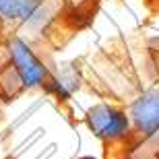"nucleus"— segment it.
I'll return each mask as SVG.
<instances>
[{
  "label": "nucleus",
  "instance_id": "nucleus-1",
  "mask_svg": "<svg viewBox=\"0 0 159 159\" xmlns=\"http://www.w3.org/2000/svg\"><path fill=\"white\" fill-rule=\"evenodd\" d=\"M8 58H11L12 70L17 72V79L21 83V89L37 87L46 81V66L41 64L37 56L31 52V48L19 37H12L8 41Z\"/></svg>",
  "mask_w": 159,
  "mask_h": 159
},
{
  "label": "nucleus",
  "instance_id": "nucleus-2",
  "mask_svg": "<svg viewBox=\"0 0 159 159\" xmlns=\"http://www.w3.org/2000/svg\"><path fill=\"white\" fill-rule=\"evenodd\" d=\"M87 122L95 134L101 139H107V141H116V139L126 136L130 126L128 116L107 103H99V106L91 107L87 112Z\"/></svg>",
  "mask_w": 159,
  "mask_h": 159
},
{
  "label": "nucleus",
  "instance_id": "nucleus-3",
  "mask_svg": "<svg viewBox=\"0 0 159 159\" xmlns=\"http://www.w3.org/2000/svg\"><path fill=\"white\" fill-rule=\"evenodd\" d=\"M130 118L136 130L145 136H153L159 132V89H151L134 99L130 107Z\"/></svg>",
  "mask_w": 159,
  "mask_h": 159
},
{
  "label": "nucleus",
  "instance_id": "nucleus-4",
  "mask_svg": "<svg viewBox=\"0 0 159 159\" xmlns=\"http://www.w3.org/2000/svg\"><path fill=\"white\" fill-rule=\"evenodd\" d=\"M41 11V0H0V23H27Z\"/></svg>",
  "mask_w": 159,
  "mask_h": 159
},
{
  "label": "nucleus",
  "instance_id": "nucleus-5",
  "mask_svg": "<svg viewBox=\"0 0 159 159\" xmlns=\"http://www.w3.org/2000/svg\"><path fill=\"white\" fill-rule=\"evenodd\" d=\"M0 29H2V23H0Z\"/></svg>",
  "mask_w": 159,
  "mask_h": 159
}]
</instances>
